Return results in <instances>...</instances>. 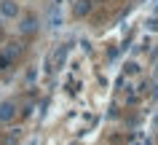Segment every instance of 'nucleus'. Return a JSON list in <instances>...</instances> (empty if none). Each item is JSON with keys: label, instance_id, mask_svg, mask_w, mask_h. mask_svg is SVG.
Instances as JSON below:
<instances>
[{"label": "nucleus", "instance_id": "obj_3", "mask_svg": "<svg viewBox=\"0 0 158 145\" xmlns=\"http://www.w3.org/2000/svg\"><path fill=\"white\" fill-rule=\"evenodd\" d=\"M11 118H16V102H0V121L3 124H8Z\"/></svg>", "mask_w": 158, "mask_h": 145}, {"label": "nucleus", "instance_id": "obj_2", "mask_svg": "<svg viewBox=\"0 0 158 145\" xmlns=\"http://www.w3.org/2000/svg\"><path fill=\"white\" fill-rule=\"evenodd\" d=\"M67 51H70V46H59L56 51L51 54L48 65H51V67H54V70H59V67H62V65H64V59H67Z\"/></svg>", "mask_w": 158, "mask_h": 145}, {"label": "nucleus", "instance_id": "obj_7", "mask_svg": "<svg viewBox=\"0 0 158 145\" xmlns=\"http://www.w3.org/2000/svg\"><path fill=\"white\" fill-rule=\"evenodd\" d=\"M148 27L153 30V32H158V19H150V22H148Z\"/></svg>", "mask_w": 158, "mask_h": 145}, {"label": "nucleus", "instance_id": "obj_5", "mask_svg": "<svg viewBox=\"0 0 158 145\" xmlns=\"http://www.w3.org/2000/svg\"><path fill=\"white\" fill-rule=\"evenodd\" d=\"M91 11V0H78L75 3V16H86Z\"/></svg>", "mask_w": 158, "mask_h": 145}, {"label": "nucleus", "instance_id": "obj_6", "mask_svg": "<svg viewBox=\"0 0 158 145\" xmlns=\"http://www.w3.org/2000/svg\"><path fill=\"white\" fill-rule=\"evenodd\" d=\"M35 30H38V19H35V16H27L24 22H22V32L30 35V32H35Z\"/></svg>", "mask_w": 158, "mask_h": 145}, {"label": "nucleus", "instance_id": "obj_4", "mask_svg": "<svg viewBox=\"0 0 158 145\" xmlns=\"http://www.w3.org/2000/svg\"><path fill=\"white\" fill-rule=\"evenodd\" d=\"M0 16H3V19L19 16V6L14 3V0H3V3H0Z\"/></svg>", "mask_w": 158, "mask_h": 145}, {"label": "nucleus", "instance_id": "obj_1", "mask_svg": "<svg viewBox=\"0 0 158 145\" xmlns=\"http://www.w3.org/2000/svg\"><path fill=\"white\" fill-rule=\"evenodd\" d=\"M19 54H22V46H19V43H11L8 49H6V54H3V57H0V70H6L11 65V62L16 59Z\"/></svg>", "mask_w": 158, "mask_h": 145}]
</instances>
